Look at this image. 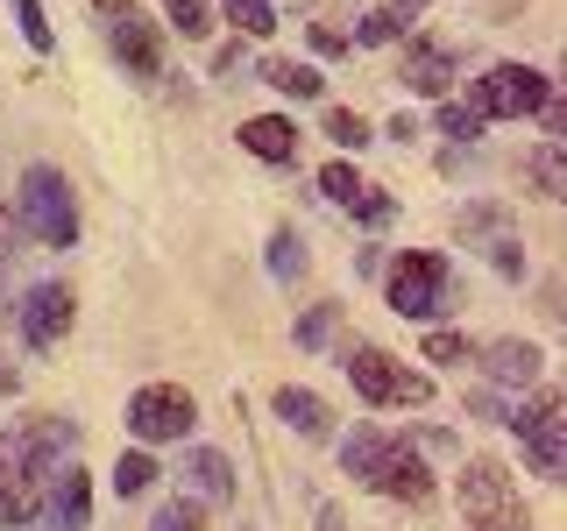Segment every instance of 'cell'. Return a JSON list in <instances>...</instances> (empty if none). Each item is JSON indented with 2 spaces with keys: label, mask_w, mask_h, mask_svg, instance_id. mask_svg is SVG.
I'll return each mask as SVG.
<instances>
[{
  "label": "cell",
  "mask_w": 567,
  "mask_h": 531,
  "mask_svg": "<svg viewBox=\"0 0 567 531\" xmlns=\"http://www.w3.org/2000/svg\"><path fill=\"white\" fill-rule=\"evenodd\" d=\"M241 149L256 156V164H298V128H291V114H256V121H241Z\"/></svg>",
  "instance_id": "2e32d148"
},
{
  "label": "cell",
  "mask_w": 567,
  "mask_h": 531,
  "mask_svg": "<svg viewBox=\"0 0 567 531\" xmlns=\"http://www.w3.org/2000/svg\"><path fill=\"white\" fill-rule=\"evenodd\" d=\"M71 447H79V425L58 418V412H35L22 433H0V531L35 524L43 489L71 460Z\"/></svg>",
  "instance_id": "6da1fadb"
},
{
  "label": "cell",
  "mask_w": 567,
  "mask_h": 531,
  "mask_svg": "<svg viewBox=\"0 0 567 531\" xmlns=\"http://www.w3.org/2000/svg\"><path fill=\"white\" fill-rule=\"evenodd\" d=\"M319 191H327L341 212H354V220H369V227H383L390 220V199H383V185H369L354 164H327L319 170Z\"/></svg>",
  "instance_id": "5bb4252c"
},
{
  "label": "cell",
  "mask_w": 567,
  "mask_h": 531,
  "mask_svg": "<svg viewBox=\"0 0 567 531\" xmlns=\"http://www.w3.org/2000/svg\"><path fill=\"white\" fill-rule=\"evenodd\" d=\"M511 433H518L532 475H539V482H560V433H567L560 389H539L532 404H511Z\"/></svg>",
  "instance_id": "9c48e42d"
},
{
  "label": "cell",
  "mask_w": 567,
  "mask_h": 531,
  "mask_svg": "<svg viewBox=\"0 0 567 531\" xmlns=\"http://www.w3.org/2000/svg\"><path fill=\"white\" fill-rule=\"evenodd\" d=\"M270 404H277V418L291 425L298 439H333V404L319 397V389H306V383H284Z\"/></svg>",
  "instance_id": "9a60e30c"
},
{
  "label": "cell",
  "mask_w": 567,
  "mask_h": 531,
  "mask_svg": "<svg viewBox=\"0 0 567 531\" xmlns=\"http://www.w3.org/2000/svg\"><path fill=\"white\" fill-rule=\"evenodd\" d=\"M312 50H327V58H341V50H348V35H341V29H312Z\"/></svg>",
  "instance_id": "d6a6232c"
},
{
  "label": "cell",
  "mask_w": 567,
  "mask_h": 531,
  "mask_svg": "<svg viewBox=\"0 0 567 531\" xmlns=\"http://www.w3.org/2000/svg\"><path fill=\"white\" fill-rule=\"evenodd\" d=\"M93 8H106V14H114V8H128V0H93Z\"/></svg>",
  "instance_id": "d590c367"
},
{
  "label": "cell",
  "mask_w": 567,
  "mask_h": 531,
  "mask_svg": "<svg viewBox=\"0 0 567 531\" xmlns=\"http://www.w3.org/2000/svg\"><path fill=\"white\" fill-rule=\"evenodd\" d=\"M525 177H532V191H539V199H560V142H539V149H532V164H525Z\"/></svg>",
  "instance_id": "cb8c5ba5"
},
{
  "label": "cell",
  "mask_w": 567,
  "mask_h": 531,
  "mask_svg": "<svg viewBox=\"0 0 567 531\" xmlns=\"http://www.w3.org/2000/svg\"><path fill=\"white\" fill-rule=\"evenodd\" d=\"M440 135L475 142V135H483V106H475V100H440Z\"/></svg>",
  "instance_id": "d4e9b609"
},
{
  "label": "cell",
  "mask_w": 567,
  "mask_h": 531,
  "mask_svg": "<svg viewBox=\"0 0 567 531\" xmlns=\"http://www.w3.org/2000/svg\"><path fill=\"white\" fill-rule=\"evenodd\" d=\"M341 468H348L362 489L390 496V503H412V510L433 503V475H425V460H419V447H412L404 433H383V425L348 433V439H341Z\"/></svg>",
  "instance_id": "7a4b0ae2"
},
{
  "label": "cell",
  "mask_w": 567,
  "mask_h": 531,
  "mask_svg": "<svg viewBox=\"0 0 567 531\" xmlns=\"http://www.w3.org/2000/svg\"><path fill=\"white\" fill-rule=\"evenodd\" d=\"M341 368H348V383L362 389L369 412H398V404H433V376L404 368L398 354H383L377 341H348V347H341Z\"/></svg>",
  "instance_id": "5b68a950"
},
{
  "label": "cell",
  "mask_w": 567,
  "mask_h": 531,
  "mask_svg": "<svg viewBox=\"0 0 567 531\" xmlns=\"http://www.w3.org/2000/svg\"><path fill=\"white\" fill-rule=\"evenodd\" d=\"M327 135L341 142L348 156H354V149H369V142H377V135H369V121L354 114V106H327Z\"/></svg>",
  "instance_id": "484cf974"
},
{
  "label": "cell",
  "mask_w": 567,
  "mask_h": 531,
  "mask_svg": "<svg viewBox=\"0 0 567 531\" xmlns=\"http://www.w3.org/2000/svg\"><path fill=\"white\" fill-rule=\"evenodd\" d=\"M220 8L235 14L241 35H270V29H277V8H270V0H220Z\"/></svg>",
  "instance_id": "f1b7e54d"
},
{
  "label": "cell",
  "mask_w": 567,
  "mask_h": 531,
  "mask_svg": "<svg viewBox=\"0 0 567 531\" xmlns=\"http://www.w3.org/2000/svg\"><path fill=\"white\" fill-rule=\"evenodd\" d=\"M150 531H206V510L192 503V496H171V503H156Z\"/></svg>",
  "instance_id": "4316f807"
},
{
  "label": "cell",
  "mask_w": 567,
  "mask_h": 531,
  "mask_svg": "<svg viewBox=\"0 0 567 531\" xmlns=\"http://www.w3.org/2000/svg\"><path fill=\"white\" fill-rule=\"evenodd\" d=\"M468 100L483 106V121H525V114H539V106L554 100V79L532 71V64H489Z\"/></svg>",
  "instance_id": "ba28073f"
},
{
  "label": "cell",
  "mask_w": 567,
  "mask_h": 531,
  "mask_svg": "<svg viewBox=\"0 0 567 531\" xmlns=\"http://www.w3.org/2000/svg\"><path fill=\"white\" fill-rule=\"evenodd\" d=\"M468 404H475V418H489V425H511V404H504V397H489V389H475Z\"/></svg>",
  "instance_id": "1f68e13d"
},
{
  "label": "cell",
  "mask_w": 567,
  "mask_h": 531,
  "mask_svg": "<svg viewBox=\"0 0 567 531\" xmlns=\"http://www.w3.org/2000/svg\"><path fill=\"white\" fill-rule=\"evenodd\" d=\"M14 383H22V376H14V362L0 354V397H14Z\"/></svg>",
  "instance_id": "e575fe53"
},
{
  "label": "cell",
  "mask_w": 567,
  "mask_h": 531,
  "mask_svg": "<svg viewBox=\"0 0 567 531\" xmlns=\"http://www.w3.org/2000/svg\"><path fill=\"white\" fill-rule=\"evenodd\" d=\"M383 298L398 319H440L454 305V262L433 256V248H404L383 270Z\"/></svg>",
  "instance_id": "8992f818"
},
{
  "label": "cell",
  "mask_w": 567,
  "mask_h": 531,
  "mask_svg": "<svg viewBox=\"0 0 567 531\" xmlns=\"http://www.w3.org/2000/svg\"><path fill=\"white\" fill-rule=\"evenodd\" d=\"M419 14H425V0H383V8L369 14L362 29H354V43H398V35L419 22Z\"/></svg>",
  "instance_id": "d6986e66"
},
{
  "label": "cell",
  "mask_w": 567,
  "mask_h": 531,
  "mask_svg": "<svg viewBox=\"0 0 567 531\" xmlns=\"http://www.w3.org/2000/svg\"><path fill=\"white\" fill-rule=\"evenodd\" d=\"M14 227H22L35 248H71V241H79V191H71V177L58 164H29L22 170Z\"/></svg>",
  "instance_id": "3957f363"
},
{
  "label": "cell",
  "mask_w": 567,
  "mask_h": 531,
  "mask_svg": "<svg viewBox=\"0 0 567 531\" xmlns=\"http://www.w3.org/2000/svg\"><path fill=\"white\" fill-rule=\"evenodd\" d=\"M333 319H341V305H312L306 319H298V333H291V341H298V347H327Z\"/></svg>",
  "instance_id": "4dcf8cb0"
},
{
  "label": "cell",
  "mask_w": 567,
  "mask_h": 531,
  "mask_svg": "<svg viewBox=\"0 0 567 531\" xmlns=\"http://www.w3.org/2000/svg\"><path fill=\"white\" fill-rule=\"evenodd\" d=\"M106 50H114L135 79H164V22H156V14L114 8V22H106Z\"/></svg>",
  "instance_id": "8fae6325"
},
{
  "label": "cell",
  "mask_w": 567,
  "mask_h": 531,
  "mask_svg": "<svg viewBox=\"0 0 567 531\" xmlns=\"http://www.w3.org/2000/svg\"><path fill=\"white\" fill-rule=\"evenodd\" d=\"M192 425H199V397H192L185 383H142L128 397V433L142 447H171V439H185Z\"/></svg>",
  "instance_id": "52a82bcc"
},
{
  "label": "cell",
  "mask_w": 567,
  "mask_h": 531,
  "mask_svg": "<svg viewBox=\"0 0 567 531\" xmlns=\"http://www.w3.org/2000/svg\"><path fill=\"white\" fill-rule=\"evenodd\" d=\"M150 482H156V460L142 454V447L114 460V496H150Z\"/></svg>",
  "instance_id": "603a6c76"
},
{
  "label": "cell",
  "mask_w": 567,
  "mask_h": 531,
  "mask_svg": "<svg viewBox=\"0 0 567 531\" xmlns=\"http://www.w3.org/2000/svg\"><path fill=\"white\" fill-rule=\"evenodd\" d=\"M270 277H277V283L306 277V241H298L291 227H277V235H270Z\"/></svg>",
  "instance_id": "7402d4cb"
},
{
  "label": "cell",
  "mask_w": 567,
  "mask_h": 531,
  "mask_svg": "<svg viewBox=\"0 0 567 531\" xmlns=\"http://www.w3.org/2000/svg\"><path fill=\"white\" fill-rule=\"evenodd\" d=\"M8 235H14V220H8V206H0V277H8V256H14Z\"/></svg>",
  "instance_id": "836d02e7"
},
{
  "label": "cell",
  "mask_w": 567,
  "mask_h": 531,
  "mask_svg": "<svg viewBox=\"0 0 567 531\" xmlns=\"http://www.w3.org/2000/svg\"><path fill=\"white\" fill-rule=\"evenodd\" d=\"M14 22H22L29 50H50V43H58V35H50V14H43V0H14Z\"/></svg>",
  "instance_id": "f546056e"
},
{
  "label": "cell",
  "mask_w": 567,
  "mask_h": 531,
  "mask_svg": "<svg viewBox=\"0 0 567 531\" xmlns=\"http://www.w3.org/2000/svg\"><path fill=\"white\" fill-rule=\"evenodd\" d=\"M93 524V475L79 460H64L43 489V510H35V531H85Z\"/></svg>",
  "instance_id": "7c38bea8"
},
{
  "label": "cell",
  "mask_w": 567,
  "mask_h": 531,
  "mask_svg": "<svg viewBox=\"0 0 567 531\" xmlns=\"http://www.w3.org/2000/svg\"><path fill=\"white\" fill-rule=\"evenodd\" d=\"M185 475L199 482V496H213V503H235V460H227L220 447H192Z\"/></svg>",
  "instance_id": "ac0fdd59"
},
{
  "label": "cell",
  "mask_w": 567,
  "mask_h": 531,
  "mask_svg": "<svg viewBox=\"0 0 567 531\" xmlns=\"http://www.w3.org/2000/svg\"><path fill=\"white\" fill-rule=\"evenodd\" d=\"M262 85H277V93H284V100H319V85H327V79H319V71H312V64H291V58H270V64H262Z\"/></svg>",
  "instance_id": "ffe728a7"
},
{
  "label": "cell",
  "mask_w": 567,
  "mask_h": 531,
  "mask_svg": "<svg viewBox=\"0 0 567 531\" xmlns=\"http://www.w3.org/2000/svg\"><path fill=\"white\" fill-rule=\"evenodd\" d=\"M475 354H483V376L489 383H518V389L539 383V362H546L532 341H489V347H475Z\"/></svg>",
  "instance_id": "e0dca14e"
},
{
  "label": "cell",
  "mask_w": 567,
  "mask_h": 531,
  "mask_svg": "<svg viewBox=\"0 0 567 531\" xmlns=\"http://www.w3.org/2000/svg\"><path fill=\"white\" fill-rule=\"evenodd\" d=\"M419 354H425V362H475V341H468V333H454V326H433Z\"/></svg>",
  "instance_id": "83f0119b"
},
{
  "label": "cell",
  "mask_w": 567,
  "mask_h": 531,
  "mask_svg": "<svg viewBox=\"0 0 567 531\" xmlns=\"http://www.w3.org/2000/svg\"><path fill=\"white\" fill-rule=\"evenodd\" d=\"M398 79H404V93H419V100H447L454 93V50L433 43V35H404Z\"/></svg>",
  "instance_id": "4fadbf2b"
},
{
  "label": "cell",
  "mask_w": 567,
  "mask_h": 531,
  "mask_svg": "<svg viewBox=\"0 0 567 531\" xmlns=\"http://www.w3.org/2000/svg\"><path fill=\"white\" fill-rule=\"evenodd\" d=\"M71 319H79L71 283H35V291H22V305H14V333H22L29 347H58L71 333Z\"/></svg>",
  "instance_id": "30bf717a"
},
{
  "label": "cell",
  "mask_w": 567,
  "mask_h": 531,
  "mask_svg": "<svg viewBox=\"0 0 567 531\" xmlns=\"http://www.w3.org/2000/svg\"><path fill=\"white\" fill-rule=\"evenodd\" d=\"M461 524H468V531H532L518 475H511L496 454H468V460H461Z\"/></svg>",
  "instance_id": "277c9868"
},
{
  "label": "cell",
  "mask_w": 567,
  "mask_h": 531,
  "mask_svg": "<svg viewBox=\"0 0 567 531\" xmlns=\"http://www.w3.org/2000/svg\"><path fill=\"white\" fill-rule=\"evenodd\" d=\"M164 22L185 43H199V35H213V0H164Z\"/></svg>",
  "instance_id": "44dd1931"
}]
</instances>
